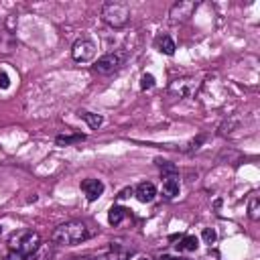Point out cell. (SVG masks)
I'll return each mask as SVG.
<instances>
[{
	"mask_svg": "<svg viewBox=\"0 0 260 260\" xmlns=\"http://www.w3.org/2000/svg\"><path fill=\"white\" fill-rule=\"evenodd\" d=\"M91 238V232L89 228L83 223V221H65L61 223L59 228L53 230L51 234V240L53 244L57 246H77V244H83L85 240Z\"/></svg>",
	"mask_w": 260,
	"mask_h": 260,
	"instance_id": "6da1fadb",
	"label": "cell"
},
{
	"mask_svg": "<svg viewBox=\"0 0 260 260\" xmlns=\"http://www.w3.org/2000/svg\"><path fill=\"white\" fill-rule=\"evenodd\" d=\"M39 248H41V236L32 230H18V232H12L8 238V250L10 252L32 256Z\"/></svg>",
	"mask_w": 260,
	"mask_h": 260,
	"instance_id": "7a4b0ae2",
	"label": "cell"
},
{
	"mask_svg": "<svg viewBox=\"0 0 260 260\" xmlns=\"http://www.w3.org/2000/svg\"><path fill=\"white\" fill-rule=\"evenodd\" d=\"M102 20L112 28H124L130 22V6L126 2H104L102 4Z\"/></svg>",
	"mask_w": 260,
	"mask_h": 260,
	"instance_id": "3957f363",
	"label": "cell"
},
{
	"mask_svg": "<svg viewBox=\"0 0 260 260\" xmlns=\"http://www.w3.org/2000/svg\"><path fill=\"white\" fill-rule=\"evenodd\" d=\"M126 59H128V53L126 51H110V53H104L93 63V71H98L102 75H110V73L118 71L126 63Z\"/></svg>",
	"mask_w": 260,
	"mask_h": 260,
	"instance_id": "277c9868",
	"label": "cell"
},
{
	"mask_svg": "<svg viewBox=\"0 0 260 260\" xmlns=\"http://www.w3.org/2000/svg\"><path fill=\"white\" fill-rule=\"evenodd\" d=\"M95 53H98V45H95L91 39H87V37L77 39V41L73 43V47H71V57H73V61H77V63H87V61H91V59L95 57Z\"/></svg>",
	"mask_w": 260,
	"mask_h": 260,
	"instance_id": "5b68a950",
	"label": "cell"
},
{
	"mask_svg": "<svg viewBox=\"0 0 260 260\" xmlns=\"http://www.w3.org/2000/svg\"><path fill=\"white\" fill-rule=\"evenodd\" d=\"M195 10H197V4H195V2H177V4H173V8H171V20H173V22L185 20V18L193 16Z\"/></svg>",
	"mask_w": 260,
	"mask_h": 260,
	"instance_id": "8992f818",
	"label": "cell"
},
{
	"mask_svg": "<svg viewBox=\"0 0 260 260\" xmlns=\"http://www.w3.org/2000/svg\"><path fill=\"white\" fill-rule=\"evenodd\" d=\"M81 191L85 193L87 201H95L104 193V183L100 179H83L81 181Z\"/></svg>",
	"mask_w": 260,
	"mask_h": 260,
	"instance_id": "52a82bcc",
	"label": "cell"
},
{
	"mask_svg": "<svg viewBox=\"0 0 260 260\" xmlns=\"http://www.w3.org/2000/svg\"><path fill=\"white\" fill-rule=\"evenodd\" d=\"M134 195H136L138 201L150 203V201L156 197V187H154L150 181H142V183H138V187L134 189Z\"/></svg>",
	"mask_w": 260,
	"mask_h": 260,
	"instance_id": "ba28073f",
	"label": "cell"
},
{
	"mask_svg": "<svg viewBox=\"0 0 260 260\" xmlns=\"http://www.w3.org/2000/svg\"><path fill=\"white\" fill-rule=\"evenodd\" d=\"M130 256H132V250L130 248H122V246L112 244L110 250L106 254H102L98 260H128Z\"/></svg>",
	"mask_w": 260,
	"mask_h": 260,
	"instance_id": "9c48e42d",
	"label": "cell"
},
{
	"mask_svg": "<svg viewBox=\"0 0 260 260\" xmlns=\"http://www.w3.org/2000/svg\"><path fill=\"white\" fill-rule=\"evenodd\" d=\"M179 189H181V183H179V177L173 175V177H165L162 181V195L167 199H173L179 195Z\"/></svg>",
	"mask_w": 260,
	"mask_h": 260,
	"instance_id": "30bf717a",
	"label": "cell"
},
{
	"mask_svg": "<svg viewBox=\"0 0 260 260\" xmlns=\"http://www.w3.org/2000/svg\"><path fill=\"white\" fill-rule=\"evenodd\" d=\"M177 252H195L199 248V240L195 236H189V234H183L179 238V244H175Z\"/></svg>",
	"mask_w": 260,
	"mask_h": 260,
	"instance_id": "8fae6325",
	"label": "cell"
},
{
	"mask_svg": "<svg viewBox=\"0 0 260 260\" xmlns=\"http://www.w3.org/2000/svg\"><path fill=\"white\" fill-rule=\"evenodd\" d=\"M156 49H158L160 53H165V55H175L177 45H175V41H173L169 35H160V37L156 39Z\"/></svg>",
	"mask_w": 260,
	"mask_h": 260,
	"instance_id": "7c38bea8",
	"label": "cell"
},
{
	"mask_svg": "<svg viewBox=\"0 0 260 260\" xmlns=\"http://www.w3.org/2000/svg\"><path fill=\"white\" fill-rule=\"evenodd\" d=\"M126 213H128L126 207H122V205H112L110 211H108V221H110L112 225H118V223L126 217Z\"/></svg>",
	"mask_w": 260,
	"mask_h": 260,
	"instance_id": "4fadbf2b",
	"label": "cell"
},
{
	"mask_svg": "<svg viewBox=\"0 0 260 260\" xmlns=\"http://www.w3.org/2000/svg\"><path fill=\"white\" fill-rule=\"evenodd\" d=\"M85 140V134H59L55 138V142L59 146H69V144H77V142H83Z\"/></svg>",
	"mask_w": 260,
	"mask_h": 260,
	"instance_id": "5bb4252c",
	"label": "cell"
},
{
	"mask_svg": "<svg viewBox=\"0 0 260 260\" xmlns=\"http://www.w3.org/2000/svg\"><path fill=\"white\" fill-rule=\"evenodd\" d=\"M187 85H191V79H177V81L171 85V91H173V93L179 91V95L185 98V95H189V93L193 91V87H187Z\"/></svg>",
	"mask_w": 260,
	"mask_h": 260,
	"instance_id": "9a60e30c",
	"label": "cell"
},
{
	"mask_svg": "<svg viewBox=\"0 0 260 260\" xmlns=\"http://www.w3.org/2000/svg\"><path fill=\"white\" fill-rule=\"evenodd\" d=\"M79 118H83L87 122V126L93 128V130H98L102 126V122H104V118L100 114H93V112H79Z\"/></svg>",
	"mask_w": 260,
	"mask_h": 260,
	"instance_id": "2e32d148",
	"label": "cell"
},
{
	"mask_svg": "<svg viewBox=\"0 0 260 260\" xmlns=\"http://www.w3.org/2000/svg\"><path fill=\"white\" fill-rule=\"evenodd\" d=\"M248 215H250V219H258L260 217V197L258 195H252V199H250V203H248Z\"/></svg>",
	"mask_w": 260,
	"mask_h": 260,
	"instance_id": "e0dca14e",
	"label": "cell"
},
{
	"mask_svg": "<svg viewBox=\"0 0 260 260\" xmlns=\"http://www.w3.org/2000/svg\"><path fill=\"white\" fill-rule=\"evenodd\" d=\"M156 165L162 169V175H165V177H173V175H177V167H175V165H171L169 160H160V158H158V160H156Z\"/></svg>",
	"mask_w": 260,
	"mask_h": 260,
	"instance_id": "ac0fdd59",
	"label": "cell"
},
{
	"mask_svg": "<svg viewBox=\"0 0 260 260\" xmlns=\"http://www.w3.org/2000/svg\"><path fill=\"white\" fill-rule=\"evenodd\" d=\"M201 238H203V242L205 244H215V240H217V234H215V230L213 228H203V232H201Z\"/></svg>",
	"mask_w": 260,
	"mask_h": 260,
	"instance_id": "d6986e66",
	"label": "cell"
},
{
	"mask_svg": "<svg viewBox=\"0 0 260 260\" xmlns=\"http://www.w3.org/2000/svg\"><path fill=\"white\" fill-rule=\"evenodd\" d=\"M150 87H154V75L144 73L140 77V89H150Z\"/></svg>",
	"mask_w": 260,
	"mask_h": 260,
	"instance_id": "ffe728a7",
	"label": "cell"
},
{
	"mask_svg": "<svg viewBox=\"0 0 260 260\" xmlns=\"http://www.w3.org/2000/svg\"><path fill=\"white\" fill-rule=\"evenodd\" d=\"M2 260H35L32 256H24V254H18V252H10L6 258H2Z\"/></svg>",
	"mask_w": 260,
	"mask_h": 260,
	"instance_id": "44dd1931",
	"label": "cell"
},
{
	"mask_svg": "<svg viewBox=\"0 0 260 260\" xmlns=\"http://www.w3.org/2000/svg\"><path fill=\"white\" fill-rule=\"evenodd\" d=\"M203 140H205L203 136H197L193 142H189V148H187V152H191V150H197V148H199V144H201Z\"/></svg>",
	"mask_w": 260,
	"mask_h": 260,
	"instance_id": "7402d4cb",
	"label": "cell"
},
{
	"mask_svg": "<svg viewBox=\"0 0 260 260\" xmlns=\"http://www.w3.org/2000/svg\"><path fill=\"white\" fill-rule=\"evenodd\" d=\"M0 87H2V89L10 87V77H8L4 71H0Z\"/></svg>",
	"mask_w": 260,
	"mask_h": 260,
	"instance_id": "603a6c76",
	"label": "cell"
},
{
	"mask_svg": "<svg viewBox=\"0 0 260 260\" xmlns=\"http://www.w3.org/2000/svg\"><path fill=\"white\" fill-rule=\"evenodd\" d=\"M132 193H134V191H132L130 187H126V189H122V191H120V195H118V197H120V199H126V197H130Z\"/></svg>",
	"mask_w": 260,
	"mask_h": 260,
	"instance_id": "cb8c5ba5",
	"label": "cell"
},
{
	"mask_svg": "<svg viewBox=\"0 0 260 260\" xmlns=\"http://www.w3.org/2000/svg\"><path fill=\"white\" fill-rule=\"evenodd\" d=\"M158 260H187V258H177V256H169V254H162V256H158Z\"/></svg>",
	"mask_w": 260,
	"mask_h": 260,
	"instance_id": "d4e9b609",
	"label": "cell"
},
{
	"mask_svg": "<svg viewBox=\"0 0 260 260\" xmlns=\"http://www.w3.org/2000/svg\"><path fill=\"white\" fill-rule=\"evenodd\" d=\"M67 260H91V256L89 254H85V256H71V258H67ZM98 260V258H95Z\"/></svg>",
	"mask_w": 260,
	"mask_h": 260,
	"instance_id": "484cf974",
	"label": "cell"
},
{
	"mask_svg": "<svg viewBox=\"0 0 260 260\" xmlns=\"http://www.w3.org/2000/svg\"><path fill=\"white\" fill-rule=\"evenodd\" d=\"M138 260H148V258H138Z\"/></svg>",
	"mask_w": 260,
	"mask_h": 260,
	"instance_id": "4316f807",
	"label": "cell"
},
{
	"mask_svg": "<svg viewBox=\"0 0 260 260\" xmlns=\"http://www.w3.org/2000/svg\"><path fill=\"white\" fill-rule=\"evenodd\" d=\"M0 232H2V228H0Z\"/></svg>",
	"mask_w": 260,
	"mask_h": 260,
	"instance_id": "83f0119b",
	"label": "cell"
}]
</instances>
